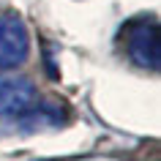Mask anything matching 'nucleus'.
Masks as SVG:
<instances>
[{
    "label": "nucleus",
    "instance_id": "obj_1",
    "mask_svg": "<svg viewBox=\"0 0 161 161\" xmlns=\"http://www.w3.org/2000/svg\"><path fill=\"white\" fill-rule=\"evenodd\" d=\"M27 55H30V33L25 19L14 11L0 14V71L22 66Z\"/></svg>",
    "mask_w": 161,
    "mask_h": 161
},
{
    "label": "nucleus",
    "instance_id": "obj_2",
    "mask_svg": "<svg viewBox=\"0 0 161 161\" xmlns=\"http://www.w3.org/2000/svg\"><path fill=\"white\" fill-rule=\"evenodd\" d=\"M126 52L136 66L156 71L158 68V55H161L158 25L156 22H136V25H131V30L126 36Z\"/></svg>",
    "mask_w": 161,
    "mask_h": 161
},
{
    "label": "nucleus",
    "instance_id": "obj_3",
    "mask_svg": "<svg viewBox=\"0 0 161 161\" xmlns=\"http://www.w3.org/2000/svg\"><path fill=\"white\" fill-rule=\"evenodd\" d=\"M36 104V87L27 79H6L0 76V123L22 120Z\"/></svg>",
    "mask_w": 161,
    "mask_h": 161
}]
</instances>
